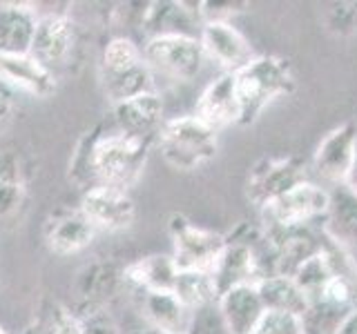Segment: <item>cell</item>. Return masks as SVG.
<instances>
[{
  "mask_svg": "<svg viewBox=\"0 0 357 334\" xmlns=\"http://www.w3.org/2000/svg\"><path fill=\"white\" fill-rule=\"evenodd\" d=\"M0 334H7V330H5L3 326H0Z\"/></svg>",
  "mask_w": 357,
  "mask_h": 334,
  "instance_id": "b9f144b4",
  "label": "cell"
},
{
  "mask_svg": "<svg viewBox=\"0 0 357 334\" xmlns=\"http://www.w3.org/2000/svg\"><path fill=\"white\" fill-rule=\"evenodd\" d=\"M199 42L206 58L219 65L223 74H237L255 58L252 45L232 22H208L201 27Z\"/></svg>",
  "mask_w": 357,
  "mask_h": 334,
  "instance_id": "30bf717a",
  "label": "cell"
},
{
  "mask_svg": "<svg viewBox=\"0 0 357 334\" xmlns=\"http://www.w3.org/2000/svg\"><path fill=\"white\" fill-rule=\"evenodd\" d=\"M143 63V49L128 36L109 38L100 56V74H119Z\"/></svg>",
  "mask_w": 357,
  "mask_h": 334,
  "instance_id": "83f0119b",
  "label": "cell"
},
{
  "mask_svg": "<svg viewBox=\"0 0 357 334\" xmlns=\"http://www.w3.org/2000/svg\"><path fill=\"white\" fill-rule=\"evenodd\" d=\"M273 252L275 276H293L301 265L324 250V243L310 228H266Z\"/></svg>",
  "mask_w": 357,
  "mask_h": 334,
  "instance_id": "8fae6325",
  "label": "cell"
},
{
  "mask_svg": "<svg viewBox=\"0 0 357 334\" xmlns=\"http://www.w3.org/2000/svg\"><path fill=\"white\" fill-rule=\"evenodd\" d=\"M143 61L152 70V74L156 72L176 83H190L204 70L206 54L199 38L167 36L145 40Z\"/></svg>",
  "mask_w": 357,
  "mask_h": 334,
  "instance_id": "8992f818",
  "label": "cell"
},
{
  "mask_svg": "<svg viewBox=\"0 0 357 334\" xmlns=\"http://www.w3.org/2000/svg\"><path fill=\"white\" fill-rule=\"evenodd\" d=\"M219 132L201 122L195 114L165 120L154 148L176 172H197L208 165L219 150Z\"/></svg>",
  "mask_w": 357,
  "mask_h": 334,
  "instance_id": "3957f363",
  "label": "cell"
},
{
  "mask_svg": "<svg viewBox=\"0 0 357 334\" xmlns=\"http://www.w3.org/2000/svg\"><path fill=\"white\" fill-rule=\"evenodd\" d=\"M172 239V259L176 270H206L215 267L221 250L226 248V237L215 230L195 225L183 214H172L167 221Z\"/></svg>",
  "mask_w": 357,
  "mask_h": 334,
  "instance_id": "277c9868",
  "label": "cell"
},
{
  "mask_svg": "<svg viewBox=\"0 0 357 334\" xmlns=\"http://www.w3.org/2000/svg\"><path fill=\"white\" fill-rule=\"evenodd\" d=\"M154 143L114 132H87L72 156L70 178L87 192L96 185L128 189L139 181Z\"/></svg>",
  "mask_w": 357,
  "mask_h": 334,
  "instance_id": "6da1fadb",
  "label": "cell"
},
{
  "mask_svg": "<svg viewBox=\"0 0 357 334\" xmlns=\"http://www.w3.org/2000/svg\"><path fill=\"white\" fill-rule=\"evenodd\" d=\"M78 294L83 299V305H105L107 301L114 296L123 285V270L114 263L96 261L87 265L85 270L78 274Z\"/></svg>",
  "mask_w": 357,
  "mask_h": 334,
  "instance_id": "cb8c5ba5",
  "label": "cell"
},
{
  "mask_svg": "<svg viewBox=\"0 0 357 334\" xmlns=\"http://www.w3.org/2000/svg\"><path fill=\"white\" fill-rule=\"evenodd\" d=\"M331 192L317 183L306 181L284 196L261 207V225L266 228H308L326 216Z\"/></svg>",
  "mask_w": 357,
  "mask_h": 334,
  "instance_id": "52a82bcc",
  "label": "cell"
},
{
  "mask_svg": "<svg viewBox=\"0 0 357 334\" xmlns=\"http://www.w3.org/2000/svg\"><path fill=\"white\" fill-rule=\"evenodd\" d=\"M321 232L333 248L344 252L357 265V196L344 185L331 192L326 216L321 218Z\"/></svg>",
  "mask_w": 357,
  "mask_h": 334,
  "instance_id": "5bb4252c",
  "label": "cell"
},
{
  "mask_svg": "<svg viewBox=\"0 0 357 334\" xmlns=\"http://www.w3.org/2000/svg\"><path fill=\"white\" fill-rule=\"evenodd\" d=\"M112 116H114L116 129L128 134V136L156 143V136L163 127V100L156 92L130 98L126 103L112 105Z\"/></svg>",
  "mask_w": 357,
  "mask_h": 334,
  "instance_id": "9a60e30c",
  "label": "cell"
},
{
  "mask_svg": "<svg viewBox=\"0 0 357 334\" xmlns=\"http://www.w3.org/2000/svg\"><path fill=\"white\" fill-rule=\"evenodd\" d=\"M100 85H103V92L112 105L126 103L130 98H137L143 94L156 92L154 89V74L148 65L139 63L137 67L119 74H100Z\"/></svg>",
  "mask_w": 357,
  "mask_h": 334,
  "instance_id": "484cf974",
  "label": "cell"
},
{
  "mask_svg": "<svg viewBox=\"0 0 357 334\" xmlns=\"http://www.w3.org/2000/svg\"><path fill=\"white\" fill-rule=\"evenodd\" d=\"M195 116L215 132L228 125H239V100L232 74H221L208 83L197 98Z\"/></svg>",
  "mask_w": 357,
  "mask_h": 334,
  "instance_id": "d6986e66",
  "label": "cell"
},
{
  "mask_svg": "<svg viewBox=\"0 0 357 334\" xmlns=\"http://www.w3.org/2000/svg\"><path fill=\"white\" fill-rule=\"evenodd\" d=\"M172 292L192 312L204 310L208 305H217L219 301L215 278L206 270H181L176 274Z\"/></svg>",
  "mask_w": 357,
  "mask_h": 334,
  "instance_id": "4316f807",
  "label": "cell"
},
{
  "mask_svg": "<svg viewBox=\"0 0 357 334\" xmlns=\"http://www.w3.org/2000/svg\"><path fill=\"white\" fill-rule=\"evenodd\" d=\"M357 152V122L346 120L326 134L312 156L317 174L333 185H342Z\"/></svg>",
  "mask_w": 357,
  "mask_h": 334,
  "instance_id": "4fadbf2b",
  "label": "cell"
},
{
  "mask_svg": "<svg viewBox=\"0 0 357 334\" xmlns=\"http://www.w3.org/2000/svg\"><path fill=\"white\" fill-rule=\"evenodd\" d=\"M201 22H232L234 16L243 14L250 9V3L245 0H206V3H197Z\"/></svg>",
  "mask_w": 357,
  "mask_h": 334,
  "instance_id": "4dcf8cb0",
  "label": "cell"
},
{
  "mask_svg": "<svg viewBox=\"0 0 357 334\" xmlns=\"http://www.w3.org/2000/svg\"><path fill=\"white\" fill-rule=\"evenodd\" d=\"M38 14L29 5H0V54H29Z\"/></svg>",
  "mask_w": 357,
  "mask_h": 334,
  "instance_id": "603a6c76",
  "label": "cell"
},
{
  "mask_svg": "<svg viewBox=\"0 0 357 334\" xmlns=\"http://www.w3.org/2000/svg\"><path fill=\"white\" fill-rule=\"evenodd\" d=\"M188 334H230L226 323H223L217 305H208L204 310H197L192 317V326Z\"/></svg>",
  "mask_w": 357,
  "mask_h": 334,
  "instance_id": "836d02e7",
  "label": "cell"
},
{
  "mask_svg": "<svg viewBox=\"0 0 357 334\" xmlns=\"http://www.w3.org/2000/svg\"><path fill=\"white\" fill-rule=\"evenodd\" d=\"M141 315L148 328L161 334H188L195 312L188 310L174 292H143L139 294Z\"/></svg>",
  "mask_w": 357,
  "mask_h": 334,
  "instance_id": "7402d4cb",
  "label": "cell"
},
{
  "mask_svg": "<svg viewBox=\"0 0 357 334\" xmlns=\"http://www.w3.org/2000/svg\"><path fill=\"white\" fill-rule=\"evenodd\" d=\"M96 228L78 209H59L45 225V243L56 256H72L92 245Z\"/></svg>",
  "mask_w": 357,
  "mask_h": 334,
  "instance_id": "ac0fdd59",
  "label": "cell"
},
{
  "mask_svg": "<svg viewBox=\"0 0 357 334\" xmlns=\"http://www.w3.org/2000/svg\"><path fill=\"white\" fill-rule=\"evenodd\" d=\"M201 22L197 5L176 3V0H154L139 9V29L145 40L167 38V36H190L199 38Z\"/></svg>",
  "mask_w": 357,
  "mask_h": 334,
  "instance_id": "ba28073f",
  "label": "cell"
},
{
  "mask_svg": "<svg viewBox=\"0 0 357 334\" xmlns=\"http://www.w3.org/2000/svg\"><path fill=\"white\" fill-rule=\"evenodd\" d=\"M76 45V27L67 14H47L38 16L36 31H33L29 54L40 61L47 70L65 65L70 61Z\"/></svg>",
  "mask_w": 357,
  "mask_h": 334,
  "instance_id": "7c38bea8",
  "label": "cell"
},
{
  "mask_svg": "<svg viewBox=\"0 0 357 334\" xmlns=\"http://www.w3.org/2000/svg\"><path fill=\"white\" fill-rule=\"evenodd\" d=\"M234 76L239 100V125H252L277 98L295 92V74L286 58L279 56H255Z\"/></svg>",
  "mask_w": 357,
  "mask_h": 334,
  "instance_id": "7a4b0ae2",
  "label": "cell"
},
{
  "mask_svg": "<svg viewBox=\"0 0 357 334\" xmlns=\"http://www.w3.org/2000/svg\"><path fill=\"white\" fill-rule=\"evenodd\" d=\"M217 310L230 334H252L266 315L257 285H239L223 292L217 301Z\"/></svg>",
  "mask_w": 357,
  "mask_h": 334,
  "instance_id": "ffe728a7",
  "label": "cell"
},
{
  "mask_svg": "<svg viewBox=\"0 0 357 334\" xmlns=\"http://www.w3.org/2000/svg\"><path fill=\"white\" fill-rule=\"evenodd\" d=\"M210 274L215 278L219 296L239 285H257L264 278L255 248L239 241H228V239H226V248L221 250Z\"/></svg>",
  "mask_w": 357,
  "mask_h": 334,
  "instance_id": "2e32d148",
  "label": "cell"
},
{
  "mask_svg": "<svg viewBox=\"0 0 357 334\" xmlns=\"http://www.w3.org/2000/svg\"><path fill=\"white\" fill-rule=\"evenodd\" d=\"M25 200V185L20 183H0V218L18 212Z\"/></svg>",
  "mask_w": 357,
  "mask_h": 334,
  "instance_id": "e575fe53",
  "label": "cell"
},
{
  "mask_svg": "<svg viewBox=\"0 0 357 334\" xmlns=\"http://www.w3.org/2000/svg\"><path fill=\"white\" fill-rule=\"evenodd\" d=\"M40 334H81L76 312L63 303H52L47 315L40 317Z\"/></svg>",
  "mask_w": 357,
  "mask_h": 334,
  "instance_id": "1f68e13d",
  "label": "cell"
},
{
  "mask_svg": "<svg viewBox=\"0 0 357 334\" xmlns=\"http://www.w3.org/2000/svg\"><path fill=\"white\" fill-rule=\"evenodd\" d=\"M132 334H161V332L154 330V328H143V330H137V332H132Z\"/></svg>",
  "mask_w": 357,
  "mask_h": 334,
  "instance_id": "ab89813d",
  "label": "cell"
},
{
  "mask_svg": "<svg viewBox=\"0 0 357 334\" xmlns=\"http://www.w3.org/2000/svg\"><path fill=\"white\" fill-rule=\"evenodd\" d=\"M252 334H306V330L301 317L284 315V312H266Z\"/></svg>",
  "mask_w": 357,
  "mask_h": 334,
  "instance_id": "d6a6232c",
  "label": "cell"
},
{
  "mask_svg": "<svg viewBox=\"0 0 357 334\" xmlns=\"http://www.w3.org/2000/svg\"><path fill=\"white\" fill-rule=\"evenodd\" d=\"M335 334H357V312L353 310L349 317H346V321L340 326V330Z\"/></svg>",
  "mask_w": 357,
  "mask_h": 334,
  "instance_id": "f35d334b",
  "label": "cell"
},
{
  "mask_svg": "<svg viewBox=\"0 0 357 334\" xmlns=\"http://www.w3.org/2000/svg\"><path fill=\"white\" fill-rule=\"evenodd\" d=\"M321 25L331 36L349 38L357 33V0L331 3L321 9Z\"/></svg>",
  "mask_w": 357,
  "mask_h": 334,
  "instance_id": "f1b7e54d",
  "label": "cell"
},
{
  "mask_svg": "<svg viewBox=\"0 0 357 334\" xmlns=\"http://www.w3.org/2000/svg\"><path fill=\"white\" fill-rule=\"evenodd\" d=\"M81 334H121L112 312L105 305H83L76 312Z\"/></svg>",
  "mask_w": 357,
  "mask_h": 334,
  "instance_id": "f546056e",
  "label": "cell"
},
{
  "mask_svg": "<svg viewBox=\"0 0 357 334\" xmlns=\"http://www.w3.org/2000/svg\"><path fill=\"white\" fill-rule=\"evenodd\" d=\"M353 310L357 312V287H355V296H353Z\"/></svg>",
  "mask_w": 357,
  "mask_h": 334,
  "instance_id": "60d3db41",
  "label": "cell"
},
{
  "mask_svg": "<svg viewBox=\"0 0 357 334\" xmlns=\"http://www.w3.org/2000/svg\"><path fill=\"white\" fill-rule=\"evenodd\" d=\"M176 274L172 254H148L123 267V285L137 294L172 292Z\"/></svg>",
  "mask_w": 357,
  "mask_h": 334,
  "instance_id": "44dd1931",
  "label": "cell"
},
{
  "mask_svg": "<svg viewBox=\"0 0 357 334\" xmlns=\"http://www.w3.org/2000/svg\"><path fill=\"white\" fill-rule=\"evenodd\" d=\"M81 212L96 228V232H123L130 230L137 218V205L126 189L96 185L83 192Z\"/></svg>",
  "mask_w": 357,
  "mask_h": 334,
  "instance_id": "9c48e42d",
  "label": "cell"
},
{
  "mask_svg": "<svg viewBox=\"0 0 357 334\" xmlns=\"http://www.w3.org/2000/svg\"><path fill=\"white\" fill-rule=\"evenodd\" d=\"M266 312H284V315L304 317L308 310V299L295 283L293 276H268L257 283Z\"/></svg>",
  "mask_w": 357,
  "mask_h": 334,
  "instance_id": "d4e9b609",
  "label": "cell"
},
{
  "mask_svg": "<svg viewBox=\"0 0 357 334\" xmlns=\"http://www.w3.org/2000/svg\"><path fill=\"white\" fill-rule=\"evenodd\" d=\"M0 183H20L22 185L20 161L11 150H0Z\"/></svg>",
  "mask_w": 357,
  "mask_h": 334,
  "instance_id": "d590c367",
  "label": "cell"
},
{
  "mask_svg": "<svg viewBox=\"0 0 357 334\" xmlns=\"http://www.w3.org/2000/svg\"><path fill=\"white\" fill-rule=\"evenodd\" d=\"M11 111H14V107H11V100L5 94H0V129H3L9 122Z\"/></svg>",
  "mask_w": 357,
  "mask_h": 334,
  "instance_id": "74e56055",
  "label": "cell"
},
{
  "mask_svg": "<svg viewBox=\"0 0 357 334\" xmlns=\"http://www.w3.org/2000/svg\"><path fill=\"white\" fill-rule=\"evenodd\" d=\"M0 81L33 98H50L59 81L31 54H0Z\"/></svg>",
  "mask_w": 357,
  "mask_h": 334,
  "instance_id": "e0dca14e",
  "label": "cell"
},
{
  "mask_svg": "<svg viewBox=\"0 0 357 334\" xmlns=\"http://www.w3.org/2000/svg\"><path fill=\"white\" fill-rule=\"evenodd\" d=\"M308 181V163L297 154L290 156H271L252 165L245 181V194L257 207L273 203L275 198L284 196L293 187Z\"/></svg>",
  "mask_w": 357,
  "mask_h": 334,
  "instance_id": "5b68a950",
  "label": "cell"
},
{
  "mask_svg": "<svg viewBox=\"0 0 357 334\" xmlns=\"http://www.w3.org/2000/svg\"><path fill=\"white\" fill-rule=\"evenodd\" d=\"M346 189H349L351 194H355L357 196V152H355V159H353V165H351V170H349V174H346V178H344V183H342Z\"/></svg>",
  "mask_w": 357,
  "mask_h": 334,
  "instance_id": "8d00e7d4",
  "label": "cell"
}]
</instances>
